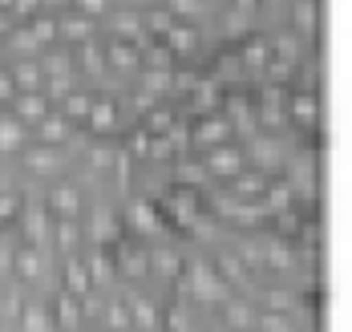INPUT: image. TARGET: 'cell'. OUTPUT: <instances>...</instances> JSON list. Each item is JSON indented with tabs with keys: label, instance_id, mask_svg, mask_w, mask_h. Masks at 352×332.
I'll use <instances>...</instances> for the list:
<instances>
[{
	"label": "cell",
	"instance_id": "cell-1",
	"mask_svg": "<svg viewBox=\"0 0 352 332\" xmlns=\"http://www.w3.org/2000/svg\"><path fill=\"white\" fill-rule=\"evenodd\" d=\"M247 170V158L239 154L235 146H214L207 150V175H214V179H235V175H243Z\"/></svg>",
	"mask_w": 352,
	"mask_h": 332
},
{
	"label": "cell",
	"instance_id": "cell-2",
	"mask_svg": "<svg viewBox=\"0 0 352 332\" xmlns=\"http://www.w3.org/2000/svg\"><path fill=\"white\" fill-rule=\"evenodd\" d=\"M106 65L122 69V74H134V69H142V45L113 37V41H109V49H106Z\"/></svg>",
	"mask_w": 352,
	"mask_h": 332
},
{
	"label": "cell",
	"instance_id": "cell-3",
	"mask_svg": "<svg viewBox=\"0 0 352 332\" xmlns=\"http://www.w3.org/2000/svg\"><path fill=\"white\" fill-rule=\"evenodd\" d=\"M36 138H41V146H61V142H69V118L49 110L36 122Z\"/></svg>",
	"mask_w": 352,
	"mask_h": 332
},
{
	"label": "cell",
	"instance_id": "cell-4",
	"mask_svg": "<svg viewBox=\"0 0 352 332\" xmlns=\"http://www.w3.org/2000/svg\"><path fill=\"white\" fill-rule=\"evenodd\" d=\"M45 113H49V98L45 93H21V98H12V118L25 122V126H36Z\"/></svg>",
	"mask_w": 352,
	"mask_h": 332
},
{
	"label": "cell",
	"instance_id": "cell-5",
	"mask_svg": "<svg viewBox=\"0 0 352 332\" xmlns=\"http://www.w3.org/2000/svg\"><path fill=\"white\" fill-rule=\"evenodd\" d=\"M94 21L89 16H81V12H65L61 21H57V37L73 41V45H85V41H94Z\"/></svg>",
	"mask_w": 352,
	"mask_h": 332
},
{
	"label": "cell",
	"instance_id": "cell-6",
	"mask_svg": "<svg viewBox=\"0 0 352 332\" xmlns=\"http://www.w3.org/2000/svg\"><path fill=\"white\" fill-rule=\"evenodd\" d=\"M49 207H53V215H61V219H77V211H81V190H77L73 183L53 186Z\"/></svg>",
	"mask_w": 352,
	"mask_h": 332
},
{
	"label": "cell",
	"instance_id": "cell-7",
	"mask_svg": "<svg viewBox=\"0 0 352 332\" xmlns=\"http://www.w3.org/2000/svg\"><path fill=\"white\" fill-rule=\"evenodd\" d=\"M287 113H292V122H296V126H308V130H316V126H320L316 93H296V98L287 102Z\"/></svg>",
	"mask_w": 352,
	"mask_h": 332
},
{
	"label": "cell",
	"instance_id": "cell-8",
	"mask_svg": "<svg viewBox=\"0 0 352 332\" xmlns=\"http://www.w3.org/2000/svg\"><path fill=\"white\" fill-rule=\"evenodd\" d=\"M25 166H29V175H57L61 154H57V146H33L25 150Z\"/></svg>",
	"mask_w": 352,
	"mask_h": 332
},
{
	"label": "cell",
	"instance_id": "cell-9",
	"mask_svg": "<svg viewBox=\"0 0 352 332\" xmlns=\"http://www.w3.org/2000/svg\"><path fill=\"white\" fill-rule=\"evenodd\" d=\"M227 134H231V122L227 118H207V122H199V130H195V146H223L227 142Z\"/></svg>",
	"mask_w": 352,
	"mask_h": 332
},
{
	"label": "cell",
	"instance_id": "cell-10",
	"mask_svg": "<svg viewBox=\"0 0 352 332\" xmlns=\"http://www.w3.org/2000/svg\"><path fill=\"white\" fill-rule=\"evenodd\" d=\"M89 130L94 134H113V126H118V106L109 102V98H94V106H89Z\"/></svg>",
	"mask_w": 352,
	"mask_h": 332
},
{
	"label": "cell",
	"instance_id": "cell-11",
	"mask_svg": "<svg viewBox=\"0 0 352 332\" xmlns=\"http://www.w3.org/2000/svg\"><path fill=\"white\" fill-rule=\"evenodd\" d=\"M8 77H12V89H21V93H41V85H45V69L36 61H21L16 69H8Z\"/></svg>",
	"mask_w": 352,
	"mask_h": 332
},
{
	"label": "cell",
	"instance_id": "cell-12",
	"mask_svg": "<svg viewBox=\"0 0 352 332\" xmlns=\"http://www.w3.org/2000/svg\"><path fill=\"white\" fill-rule=\"evenodd\" d=\"M25 134H29L25 122H16L12 113L0 118V154H16V150H25Z\"/></svg>",
	"mask_w": 352,
	"mask_h": 332
},
{
	"label": "cell",
	"instance_id": "cell-13",
	"mask_svg": "<svg viewBox=\"0 0 352 332\" xmlns=\"http://www.w3.org/2000/svg\"><path fill=\"white\" fill-rule=\"evenodd\" d=\"M21 329L25 332H53V312L45 308V304H25L21 308Z\"/></svg>",
	"mask_w": 352,
	"mask_h": 332
},
{
	"label": "cell",
	"instance_id": "cell-14",
	"mask_svg": "<svg viewBox=\"0 0 352 332\" xmlns=\"http://www.w3.org/2000/svg\"><path fill=\"white\" fill-rule=\"evenodd\" d=\"M126 312H130V324H138V329H158V312H154V304L150 300H138V296H130L126 300Z\"/></svg>",
	"mask_w": 352,
	"mask_h": 332
},
{
	"label": "cell",
	"instance_id": "cell-15",
	"mask_svg": "<svg viewBox=\"0 0 352 332\" xmlns=\"http://www.w3.org/2000/svg\"><path fill=\"white\" fill-rule=\"evenodd\" d=\"M162 45H166L170 53H190V49L199 45V33H195L190 25H178V21H175V25H170V33L162 37Z\"/></svg>",
	"mask_w": 352,
	"mask_h": 332
},
{
	"label": "cell",
	"instance_id": "cell-16",
	"mask_svg": "<svg viewBox=\"0 0 352 332\" xmlns=\"http://www.w3.org/2000/svg\"><path fill=\"white\" fill-rule=\"evenodd\" d=\"M65 288H69V296H89L94 292V280H89L85 263H77V259L65 263Z\"/></svg>",
	"mask_w": 352,
	"mask_h": 332
},
{
	"label": "cell",
	"instance_id": "cell-17",
	"mask_svg": "<svg viewBox=\"0 0 352 332\" xmlns=\"http://www.w3.org/2000/svg\"><path fill=\"white\" fill-rule=\"evenodd\" d=\"M41 272H45V263H41V252H36V243L21 247V252H16V276H21V280H36Z\"/></svg>",
	"mask_w": 352,
	"mask_h": 332
},
{
	"label": "cell",
	"instance_id": "cell-18",
	"mask_svg": "<svg viewBox=\"0 0 352 332\" xmlns=\"http://www.w3.org/2000/svg\"><path fill=\"white\" fill-rule=\"evenodd\" d=\"M81 320V308H77V296H57V312H53V324L57 329H73Z\"/></svg>",
	"mask_w": 352,
	"mask_h": 332
},
{
	"label": "cell",
	"instance_id": "cell-19",
	"mask_svg": "<svg viewBox=\"0 0 352 332\" xmlns=\"http://www.w3.org/2000/svg\"><path fill=\"white\" fill-rule=\"evenodd\" d=\"M223 316H227L231 329H251V324H255L251 304H239V300H223Z\"/></svg>",
	"mask_w": 352,
	"mask_h": 332
},
{
	"label": "cell",
	"instance_id": "cell-20",
	"mask_svg": "<svg viewBox=\"0 0 352 332\" xmlns=\"http://www.w3.org/2000/svg\"><path fill=\"white\" fill-rule=\"evenodd\" d=\"M89 106H94V98H89V93H77V89H73L69 98H61V113H65L69 122H85V118H89Z\"/></svg>",
	"mask_w": 352,
	"mask_h": 332
},
{
	"label": "cell",
	"instance_id": "cell-21",
	"mask_svg": "<svg viewBox=\"0 0 352 332\" xmlns=\"http://www.w3.org/2000/svg\"><path fill=\"white\" fill-rule=\"evenodd\" d=\"M142 85H146L150 98L166 93V89H175V69H142Z\"/></svg>",
	"mask_w": 352,
	"mask_h": 332
},
{
	"label": "cell",
	"instance_id": "cell-22",
	"mask_svg": "<svg viewBox=\"0 0 352 332\" xmlns=\"http://www.w3.org/2000/svg\"><path fill=\"white\" fill-rule=\"evenodd\" d=\"M251 329L259 332H292V320L283 316V312H255V324Z\"/></svg>",
	"mask_w": 352,
	"mask_h": 332
},
{
	"label": "cell",
	"instance_id": "cell-23",
	"mask_svg": "<svg viewBox=\"0 0 352 332\" xmlns=\"http://www.w3.org/2000/svg\"><path fill=\"white\" fill-rule=\"evenodd\" d=\"M85 272H89V280H94V288H98V284H106L109 276H113V259H109L106 252H98V256L85 263Z\"/></svg>",
	"mask_w": 352,
	"mask_h": 332
},
{
	"label": "cell",
	"instance_id": "cell-24",
	"mask_svg": "<svg viewBox=\"0 0 352 332\" xmlns=\"http://www.w3.org/2000/svg\"><path fill=\"white\" fill-rule=\"evenodd\" d=\"M81 65H85V74H102V69H106V53H102L94 41H85V45H81Z\"/></svg>",
	"mask_w": 352,
	"mask_h": 332
},
{
	"label": "cell",
	"instance_id": "cell-25",
	"mask_svg": "<svg viewBox=\"0 0 352 332\" xmlns=\"http://www.w3.org/2000/svg\"><path fill=\"white\" fill-rule=\"evenodd\" d=\"M287 199H292V186L287 183H267V190H263V203H267V211H283L287 207Z\"/></svg>",
	"mask_w": 352,
	"mask_h": 332
},
{
	"label": "cell",
	"instance_id": "cell-26",
	"mask_svg": "<svg viewBox=\"0 0 352 332\" xmlns=\"http://www.w3.org/2000/svg\"><path fill=\"white\" fill-rule=\"evenodd\" d=\"M94 239H98V243L118 239V223H113V215H106V211H98V215H94Z\"/></svg>",
	"mask_w": 352,
	"mask_h": 332
},
{
	"label": "cell",
	"instance_id": "cell-27",
	"mask_svg": "<svg viewBox=\"0 0 352 332\" xmlns=\"http://www.w3.org/2000/svg\"><path fill=\"white\" fill-rule=\"evenodd\" d=\"M130 223H134L138 231H158V219H154V207H150V203H134Z\"/></svg>",
	"mask_w": 352,
	"mask_h": 332
},
{
	"label": "cell",
	"instance_id": "cell-28",
	"mask_svg": "<svg viewBox=\"0 0 352 332\" xmlns=\"http://www.w3.org/2000/svg\"><path fill=\"white\" fill-rule=\"evenodd\" d=\"M69 93H73V81H69V74L49 77V85H45V98H49V102H61V98H69Z\"/></svg>",
	"mask_w": 352,
	"mask_h": 332
},
{
	"label": "cell",
	"instance_id": "cell-29",
	"mask_svg": "<svg viewBox=\"0 0 352 332\" xmlns=\"http://www.w3.org/2000/svg\"><path fill=\"white\" fill-rule=\"evenodd\" d=\"M29 33L36 37V45H53V41H57V21H49V16H36Z\"/></svg>",
	"mask_w": 352,
	"mask_h": 332
},
{
	"label": "cell",
	"instance_id": "cell-30",
	"mask_svg": "<svg viewBox=\"0 0 352 332\" xmlns=\"http://www.w3.org/2000/svg\"><path fill=\"white\" fill-rule=\"evenodd\" d=\"M243 65H251V69H267V45L263 41H251L243 49Z\"/></svg>",
	"mask_w": 352,
	"mask_h": 332
},
{
	"label": "cell",
	"instance_id": "cell-31",
	"mask_svg": "<svg viewBox=\"0 0 352 332\" xmlns=\"http://www.w3.org/2000/svg\"><path fill=\"white\" fill-rule=\"evenodd\" d=\"M235 190L239 195H263L267 190V179L263 175H235Z\"/></svg>",
	"mask_w": 352,
	"mask_h": 332
},
{
	"label": "cell",
	"instance_id": "cell-32",
	"mask_svg": "<svg viewBox=\"0 0 352 332\" xmlns=\"http://www.w3.org/2000/svg\"><path fill=\"white\" fill-rule=\"evenodd\" d=\"M106 324H109L113 332L134 329V324H130V312H126V304H109V308H106Z\"/></svg>",
	"mask_w": 352,
	"mask_h": 332
},
{
	"label": "cell",
	"instance_id": "cell-33",
	"mask_svg": "<svg viewBox=\"0 0 352 332\" xmlns=\"http://www.w3.org/2000/svg\"><path fill=\"white\" fill-rule=\"evenodd\" d=\"M166 12H170V16H199V12H203V0H166Z\"/></svg>",
	"mask_w": 352,
	"mask_h": 332
},
{
	"label": "cell",
	"instance_id": "cell-34",
	"mask_svg": "<svg viewBox=\"0 0 352 332\" xmlns=\"http://www.w3.org/2000/svg\"><path fill=\"white\" fill-rule=\"evenodd\" d=\"M57 243H61V252H73V247L81 243V235H77L73 219H61V227H57Z\"/></svg>",
	"mask_w": 352,
	"mask_h": 332
},
{
	"label": "cell",
	"instance_id": "cell-35",
	"mask_svg": "<svg viewBox=\"0 0 352 332\" xmlns=\"http://www.w3.org/2000/svg\"><path fill=\"white\" fill-rule=\"evenodd\" d=\"M296 29H304L308 37L316 33V4H300L296 8Z\"/></svg>",
	"mask_w": 352,
	"mask_h": 332
},
{
	"label": "cell",
	"instance_id": "cell-36",
	"mask_svg": "<svg viewBox=\"0 0 352 332\" xmlns=\"http://www.w3.org/2000/svg\"><path fill=\"white\" fill-rule=\"evenodd\" d=\"M118 256H122V263H126V267H122L126 276H142V272H146V256H138V252H130V247H122Z\"/></svg>",
	"mask_w": 352,
	"mask_h": 332
},
{
	"label": "cell",
	"instance_id": "cell-37",
	"mask_svg": "<svg viewBox=\"0 0 352 332\" xmlns=\"http://www.w3.org/2000/svg\"><path fill=\"white\" fill-rule=\"evenodd\" d=\"M77 12L89 16V21H98V16H106L109 12V0H77Z\"/></svg>",
	"mask_w": 352,
	"mask_h": 332
},
{
	"label": "cell",
	"instance_id": "cell-38",
	"mask_svg": "<svg viewBox=\"0 0 352 332\" xmlns=\"http://www.w3.org/2000/svg\"><path fill=\"white\" fill-rule=\"evenodd\" d=\"M150 138H154V134H150L146 126H142V130H134V134H130V154L146 158V154H150Z\"/></svg>",
	"mask_w": 352,
	"mask_h": 332
},
{
	"label": "cell",
	"instance_id": "cell-39",
	"mask_svg": "<svg viewBox=\"0 0 352 332\" xmlns=\"http://www.w3.org/2000/svg\"><path fill=\"white\" fill-rule=\"evenodd\" d=\"M154 263H158L162 276H178V263L182 259H178V252H154Z\"/></svg>",
	"mask_w": 352,
	"mask_h": 332
},
{
	"label": "cell",
	"instance_id": "cell-40",
	"mask_svg": "<svg viewBox=\"0 0 352 332\" xmlns=\"http://www.w3.org/2000/svg\"><path fill=\"white\" fill-rule=\"evenodd\" d=\"M146 25H150V33L166 37V33H170V25H175V16H170V12L162 8V12H150V21H146Z\"/></svg>",
	"mask_w": 352,
	"mask_h": 332
},
{
	"label": "cell",
	"instance_id": "cell-41",
	"mask_svg": "<svg viewBox=\"0 0 352 332\" xmlns=\"http://www.w3.org/2000/svg\"><path fill=\"white\" fill-rule=\"evenodd\" d=\"M57 74H73V61L65 53H53V57L45 61V77H57Z\"/></svg>",
	"mask_w": 352,
	"mask_h": 332
},
{
	"label": "cell",
	"instance_id": "cell-42",
	"mask_svg": "<svg viewBox=\"0 0 352 332\" xmlns=\"http://www.w3.org/2000/svg\"><path fill=\"white\" fill-rule=\"evenodd\" d=\"M25 227H29V243H41V235H45V223H41V207H29V215H25Z\"/></svg>",
	"mask_w": 352,
	"mask_h": 332
},
{
	"label": "cell",
	"instance_id": "cell-43",
	"mask_svg": "<svg viewBox=\"0 0 352 332\" xmlns=\"http://www.w3.org/2000/svg\"><path fill=\"white\" fill-rule=\"evenodd\" d=\"M150 134H162V130H175V118H170V110H154L150 113V126H146Z\"/></svg>",
	"mask_w": 352,
	"mask_h": 332
},
{
	"label": "cell",
	"instance_id": "cell-44",
	"mask_svg": "<svg viewBox=\"0 0 352 332\" xmlns=\"http://www.w3.org/2000/svg\"><path fill=\"white\" fill-rule=\"evenodd\" d=\"M166 332H190V316H186V308H170V316H166Z\"/></svg>",
	"mask_w": 352,
	"mask_h": 332
},
{
	"label": "cell",
	"instance_id": "cell-45",
	"mask_svg": "<svg viewBox=\"0 0 352 332\" xmlns=\"http://www.w3.org/2000/svg\"><path fill=\"white\" fill-rule=\"evenodd\" d=\"M170 49L166 45H158V49H150V69H170Z\"/></svg>",
	"mask_w": 352,
	"mask_h": 332
},
{
	"label": "cell",
	"instance_id": "cell-46",
	"mask_svg": "<svg viewBox=\"0 0 352 332\" xmlns=\"http://www.w3.org/2000/svg\"><path fill=\"white\" fill-rule=\"evenodd\" d=\"M12 45L29 53V49H36V37H33V33H29V29H21V33H12Z\"/></svg>",
	"mask_w": 352,
	"mask_h": 332
},
{
	"label": "cell",
	"instance_id": "cell-47",
	"mask_svg": "<svg viewBox=\"0 0 352 332\" xmlns=\"http://www.w3.org/2000/svg\"><path fill=\"white\" fill-rule=\"evenodd\" d=\"M0 102H12V77H8V69H0Z\"/></svg>",
	"mask_w": 352,
	"mask_h": 332
},
{
	"label": "cell",
	"instance_id": "cell-48",
	"mask_svg": "<svg viewBox=\"0 0 352 332\" xmlns=\"http://www.w3.org/2000/svg\"><path fill=\"white\" fill-rule=\"evenodd\" d=\"M255 158H259V162H276V146H267V142H255Z\"/></svg>",
	"mask_w": 352,
	"mask_h": 332
},
{
	"label": "cell",
	"instance_id": "cell-49",
	"mask_svg": "<svg viewBox=\"0 0 352 332\" xmlns=\"http://www.w3.org/2000/svg\"><path fill=\"white\" fill-rule=\"evenodd\" d=\"M267 304H272L276 312H283V308H287L292 300H287V292H267Z\"/></svg>",
	"mask_w": 352,
	"mask_h": 332
},
{
	"label": "cell",
	"instance_id": "cell-50",
	"mask_svg": "<svg viewBox=\"0 0 352 332\" xmlns=\"http://www.w3.org/2000/svg\"><path fill=\"white\" fill-rule=\"evenodd\" d=\"M36 4H41V0H12V8H16V12H25V16L36 12Z\"/></svg>",
	"mask_w": 352,
	"mask_h": 332
},
{
	"label": "cell",
	"instance_id": "cell-51",
	"mask_svg": "<svg viewBox=\"0 0 352 332\" xmlns=\"http://www.w3.org/2000/svg\"><path fill=\"white\" fill-rule=\"evenodd\" d=\"M8 259H12V252H8V243H4V239H0V272H4V267H8Z\"/></svg>",
	"mask_w": 352,
	"mask_h": 332
},
{
	"label": "cell",
	"instance_id": "cell-52",
	"mask_svg": "<svg viewBox=\"0 0 352 332\" xmlns=\"http://www.w3.org/2000/svg\"><path fill=\"white\" fill-rule=\"evenodd\" d=\"M4 29H8V21H4V16H0V33H4Z\"/></svg>",
	"mask_w": 352,
	"mask_h": 332
}]
</instances>
